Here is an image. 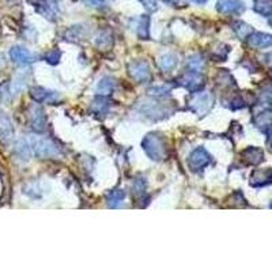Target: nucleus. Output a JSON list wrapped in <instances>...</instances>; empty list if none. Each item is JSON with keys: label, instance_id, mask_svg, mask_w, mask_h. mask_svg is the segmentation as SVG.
<instances>
[{"label": "nucleus", "instance_id": "1", "mask_svg": "<svg viewBox=\"0 0 272 272\" xmlns=\"http://www.w3.org/2000/svg\"><path fill=\"white\" fill-rule=\"evenodd\" d=\"M142 147L153 161H164L168 158V147L165 139L157 132L146 135L142 141Z\"/></svg>", "mask_w": 272, "mask_h": 272}, {"label": "nucleus", "instance_id": "2", "mask_svg": "<svg viewBox=\"0 0 272 272\" xmlns=\"http://www.w3.org/2000/svg\"><path fill=\"white\" fill-rule=\"evenodd\" d=\"M215 103V98L211 93H196L193 94L191 99L188 101V109L192 110L193 113H196L197 116H206L207 113L210 112Z\"/></svg>", "mask_w": 272, "mask_h": 272}, {"label": "nucleus", "instance_id": "3", "mask_svg": "<svg viewBox=\"0 0 272 272\" xmlns=\"http://www.w3.org/2000/svg\"><path fill=\"white\" fill-rule=\"evenodd\" d=\"M128 72L131 78L139 82V83H147L150 82L153 75H151V70L149 63L145 60H136L132 61L131 64L128 66Z\"/></svg>", "mask_w": 272, "mask_h": 272}, {"label": "nucleus", "instance_id": "4", "mask_svg": "<svg viewBox=\"0 0 272 272\" xmlns=\"http://www.w3.org/2000/svg\"><path fill=\"white\" fill-rule=\"evenodd\" d=\"M29 127L32 128L36 132H43L47 127V116L44 109L33 103L30 108H29Z\"/></svg>", "mask_w": 272, "mask_h": 272}, {"label": "nucleus", "instance_id": "5", "mask_svg": "<svg viewBox=\"0 0 272 272\" xmlns=\"http://www.w3.org/2000/svg\"><path fill=\"white\" fill-rule=\"evenodd\" d=\"M33 151L36 157L41 160H48L59 155V147H56L55 142L51 139H41L33 142Z\"/></svg>", "mask_w": 272, "mask_h": 272}, {"label": "nucleus", "instance_id": "6", "mask_svg": "<svg viewBox=\"0 0 272 272\" xmlns=\"http://www.w3.org/2000/svg\"><path fill=\"white\" fill-rule=\"evenodd\" d=\"M211 155L210 153L206 150V149H203V147H199L196 150H193L189 155V160H188V165H189V168L192 170H202L204 169L206 166L211 164Z\"/></svg>", "mask_w": 272, "mask_h": 272}, {"label": "nucleus", "instance_id": "7", "mask_svg": "<svg viewBox=\"0 0 272 272\" xmlns=\"http://www.w3.org/2000/svg\"><path fill=\"white\" fill-rule=\"evenodd\" d=\"M30 97L33 98L37 103H57L61 99V95L57 91H52V90L44 89L41 86H36L30 89Z\"/></svg>", "mask_w": 272, "mask_h": 272}, {"label": "nucleus", "instance_id": "8", "mask_svg": "<svg viewBox=\"0 0 272 272\" xmlns=\"http://www.w3.org/2000/svg\"><path fill=\"white\" fill-rule=\"evenodd\" d=\"M179 85L185 87L189 91H199L203 89L204 86V78L200 72H195V71H189L187 74H184L179 79Z\"/></svg>", "mask_w": 272, "mask_h": 272}, {"label": "nucleus", "instance_id": "9", "mask_svg": "<svg viewBox=\"0 0 272 272\" xmlns=\"http://www.w3.org/2000/svg\"><path fill=\"white\" fill-rule=\"evenodd\" d=\"M10 57L15 64L19 66H28L34 61H37L38 56L24 47H13L10 49Z\"/></svg>", "mask_w": 272, "mask_h": 272}, {"label": "nucleus", "instance_id": "10", "mask_svg": "<svg viewBox=\"0 0 272 272\" xmlns=\"http://www.w3.org/2000/svg\"><path fill=\"white\" fill-rule=\"evenodd\" d=\"M14 139V125L6 113H0V142L9 145Z\"/></svg>", "mask_w": 272, "mask_h": 272}, {"label": "nucleus", "instance_id": "11", "mask_svg": "<svg viewBox=\"0 0 272 272\" xmlns=\"http://www.w3.org/2000/svg\"><path fill=\"white\" fill-rule=\"evenodd\" d=\"M216 10L222 14H238L244 10V3L241 0H218Z\"/></svg>", "mask_w": 272, "mask_h": 272}, {"label": "nucleus", "instance_id": "12", "mask_svg": "<svg viewBox=\"0 0 272 272\" xmlns=\"http://www.w3.org/2000/svg\"><path fill=\"white\" fill-rule=\"evenodd\" d=\"M241 158L245 164L258 165L264 161V153L258 147H248L241 153Z\"/></svg>", "mask_w": 272, "mask_h": 272}, {"label": "nucleus", "instance_id": "13", "mask_svg": "<svg viewBox=\"0 0 272 272\" xmlns=\"http://www.w3.org/2000/svg\"><path fill=\"white\" fill-rule=\"evenodd\" d=\"M246 38H248L249 45L254 48H269L272 45V37L267 33L256 32V33L249 34Z\"/></svg>", "mask_w": 272, "mask_h": 272}, {"label": "nucleus", "instance_id": "14", "mask_svg": "<svg viewBox=\"0 0 272 272\" xmlns=\"http://www.w3.org/2000/svg\"><path fill=\"white\" fill-rule=\"evenodd\" d=\"M33 153V143L29 142L28 139H19L15 145V154L21 161H29L30 155Z\"/></svg>", "mask_w": 272, "mask_h": 272}, {"label": "nucleus", "instance_id": "15", "mask_svg": "<svg viewBox=\"0 0 272 272\" xmlns=\"http://www.w3.org/2000/svg\"><path fill=\"white\" fill-rule=\"evenodd\" d=\"M272 173L271 169L264 170H254L250 176V185L252 187H264L271 183Z\"/></svg>", "mask_w": 272, "mask_h": 272}, {"label": "nucleus", "instance_id": "16", "mask_svg": "<svg viewBox=\"0 0 272 272\" xmlns=\"http://www.w3.org/2000/svg\"><path fill=\"white\" fill-rule=\"evenodd\" d=\"M254 125L260 129V131L265 132V133H269V128H271V112L269 110H264V112H260L253 118Z\"/></svg>", "mask_w": 272, "mask_h": 272}, {"label": "nucleus", "instance_id": "17", "mask_svg": "<svg viewBox=\"0 0 272 272\" xmlns=\"http://www.w3.org/2000/svg\"><path fill=\"white\" fill-rule=\"evenodd\" d=\"M177 57L174 56V55H164V56L160 57V60H158V67H160L161 70L164 71V72H169L173 68H176L177 66Z\"/></svg>", "mask_w": 272, "mask_h": 272}, {"label": "nucleus", "instance_id": "18", "mask_svg": "<svg viewBox=\"0 0 272 272\" xmlns=\"http://www.w3.org/2000/svg\"><path fill=\"white\" fill-rule=\"evenodd\" d=\"M254 11L265 17V18H269L272 14V2L271 0H256Z\"/></svg>", "mask_w": 272, "mask_h": 272}, {"label": "nucleus", "instance_id": "19", "mask_svg": "<svg viewBox=\"0 0 272 272\" xmlns=\"http://www.w3.org/2000/svg\"><path fill=\"white\" fill-rule=\"evenodd\" d=\"M150 18L147 15H143L139 22H138V36L143 40H149L150 38Z\"/></svg>", "mask_w": 272, "mask_h": 272}, {"label": "nucleus", "instance_id": "20", "mask_svg": "<svg viewBox=\"0 0 272 272\" xmlns=\"http://www.w3.org/2000/svg\"><path fill=\"white\" fill-rule=\"evenodd\" d=\"M110 106V102H109V99L106 97H98V98H95L93 101V105H91V109H93L94 113H97V114H103V113H106V110Z\"/></svg>", "mask_w": 272, "mask_h": 272}, {"label": "nucleus", "instance_id": "21", "mask_svg": "<svg viewBox=\"0 0 272 272\" xmlns=\"http://www.w3.org/2000/svg\"><path fill=\"white\" fill-rule=\"evenodd\" d=\"M113 89H114V80L106 76V78H102L98 86H97V93L105 97V95H109L112 93Z\"/></svg>", "mask_w": 272, "mask_h": 272}, {"label": "nucleus", "instance_id": "22", "mask_svg": "<svg viewBox=\"0 0 272 272\" xmlns=\"http://www.w3.org/2000/svg\"><path fill=\"white\" fill-rule=\"evenodd\" d=\"M95 45H97V48H99L101 51H109V49L113 47L112 34L109 33V32H103V33L97 38Z\"/></svg>", "mask_w": 272, "mask_h": 272}, {"label": "nucleus", "instance_id": "23", "mask_svg": "<svg viewBox=\"0 0 272 272\" xmlns=\"http://www.w3.org/2000/svg\"><path fill=\"white\" fill-rule=\"evenodd\" d=\"M124 199H125V192L122 189H116L108 195V204L113 208H116V207H120Z\"/></svg>", "mask_w": 272, "mask_h": 272}, {"label": "nucleus", "instance_id": "24", "mask_svg": "<svg viewBox=\"0 0 272 272\" xmlns=\"http://www.w3.org/2000/svg\"><path fill=\"white\" fill-rule=\"evenodd\" d=\"M188 68L195 72H200L204 68V60L199 55H193L188 60Z\"/></svg>", "mask_w": 272, "mask_h": 272}, {"label": "nucleus", "instance_id": "25", "mask_svg": "<svg viewBox=\"0 0 272 272\" xmlns=\"http://www.w3.org/2000/svg\"><path fill=\"white\" fill-rule=\"evenodd\" d=\"M173 86L170 85H161V86H153L151 89H149V94L150 95H155V97H164L170 93Z\"/></svg>", "mask_w": 272, "mask_h": 272}, {"label": "nucleus", "instance_id": "26", "mask_svg": "<svg viewBox=\"0 0 272 272\" xmlns=\"http://www.w3.org/2000/svg\"><path fill=\"white\" fill-rule=\"evenodd\" d=\"M234 32L237 33V36H238L239 38H246L250 34V26H248L246 24H244V22H237V24H234Z\"/></svg>", "mask_w": 272, "mask_h": 272}, {"label": "nucleus", "instance_id": "27", "mask_svg": "<svg viewBox=\"0 0 272 272\" xmlns=\"http://www.w3.org/2000/svg\"><path fill=\"white\" fill-rule=\"evenodd\" d=\"M146 187H147V181H146L145 177H138V179L133 181V185H132V189H133V193L136 196H142L146 191Z\"/></svg>", "mask_w": 272, "mask_h": 272}, {"label": "nucleus", "instance_id": "28", "mask_svg": "<svg viewBox=\"0 0 272 272\" xmlns=\"http://www.w3.org/2000/svg\"><path fill=\"white\" fill-rule=\"evenodd\" d=\"M61 57V52L57 51V49H53V51H49L45 55V60L49 63V64H57Z\"/></svg>", "mask_w": 272, "mask_h": 272}, {"label": "nucleus", "instance_id": "29", "mask_svg": "<svg viewBox=\"0 0 272 272\" xmlns=\"http://www.w3.org/2000/svg\"><path fill=\"white\" fill-rule=\"evenodd\" d=\"M0 99L3 102H7L11 99V89H10L9 83H5L3 86H0Z\"/></svg>", "mask_w": 272, "mask_h": 272}, {"label": "nucleus", "instance_id": "30", "mask_svg": "<svg viewBox=\"0 0 272 272\" xmlns=\"http://www.w3.org/2000/svg\"><path fill=\"white\" fill-rule=\"evenodd\" d=\"M142 3L145 5V7L150 11H155L157 10V2L155 0H141Z\"/></svg>", "mask_w": 272, "mask_h": 272}, {"label": "nucleus", "instance_id": "31", "mask_svg": "<svg viewBox=\"0 0 272 272\" xmlns=\"http://www.w3.org/2000/svg\"><path fill=\"white\" fill-rule=\"evenodd\" d=\"M89 3L94 7H103V6L106 5V2L105 0H89Z\"/></svg>", "mask_w": 272, "mask_h": 272}, {"label": "nucleus", "instance_id": "32", "mask_svg": "<svg viewBox=\"0 0 272 272\" xmlns=\"http://www.w3.org/2000/svg\"><path fill=\"white\" fill-rule=\"evenodd\" d=\"M193 3H196V5H204L207 0H192Z\"/></svg>", "mask_w": 272, "mask_h": 272}, {"label": "nucleus", "instance_id": "33", "mask_svg": "<svg viewBox=\"0 0 272 272\" xmlns=\"http://www.w3.org/2000/svg\"><path fill=\"white\" fill-rule=\"evenodd\" d=\"M166 3H169V5H177V2L179 0H165Z\"/></svg>", "mask_w": 272, "mask_h": 272}]
</instances>
